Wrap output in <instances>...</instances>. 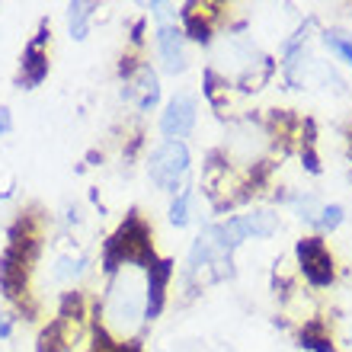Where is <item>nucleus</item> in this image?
I'll return each mask as SVG.
<instances>
[{
  "label": "nucleus",
  "mask_w": 352,
  "mask_h": 352,
  "mask_svg": "<svg viewBox=\"0 0 352 352\" xmlns=\"http://www.w3.org/2000/svg\"><path fill=\"white\" fill-rule=\"evenodd\" d=\"M148 307V295H144V269L138 266H122L116 276H109L106 295L96 301V320L109 330L112 340L119 343H131Z\"/></svg>",
  "instance_id": "obj_1"
},
{
  "label": "nucleus",
  "mask_w": 352,
  "mask_h": 352,
  "mask_svg": "<svg viewBox=\"0 0 352 352\" xmlns=\"http://www.w3.org/2000/svg\"><path fill=\"white\" fill-rule=\"evenodd\" d=\"M189 167H192V157H189L186 141L164 138L148 157V176L160 192H179L183 179L189 176Z\"/></svg>",
  "instance_id": "obj_2"
},
{
  "label": "nucleus",
  "mask_w": 352,
  "mask_h": 352,
  "mask_svg": "<svg viewBox=\"0 0 352 352\" xmlns=\"http://www.w3.org/2000/svg\"><path fill=\"white\" fill-rule=\"evenodd\" d=\"M295 256H298V266H301L305 278L314 288L333 285V278H336L333 256H330V250H327V243L320 237H301L295 243Z\"/></svg>",
  "instance_id": "obj_3"
},
{
  "label": "nucleus",
  "mask_w": 352,
  "mask_h": 352,
  "mask_svg": "<svg viewBox=\"0 0 352 352\" xmlns=\"http://www.w3.org/2000/svg\"><path fill=\"white\" fill-rule=\"evenodd\" d=\"M195 119H199L195 96L192 93H176V96H170L164 112H160V131L173 141H183L195 129Z\"/></svg>",
  "instance_id": "obj_4"
},
{
  "label": "nucleus",
  "mask_w": 352,
  "mask_h": 352,
  "mask_svg": "<svg viewBox=\"0 0 352 352\" xmlns=\"http://www.w3.org/2000/svg\"><path fill=\"white\" fill-rule=\"evenodd\" d=\"M122 100L135 102L138 112L157 109V102H160V77H157V71L151 67V61H141L138 71L122 84Z\"/></svg>",
  "instance_id": "obj_5"
},
{
  "label": "nucleus",
  "mask_w": 352,
  "mask_h": 352,
  "mask_svg": "<svg viewBox=\"0 0 352 352\" xmlns=\"http://www.w3.org/2000/svg\"><path fill=\"white\" fill-rule=\"evenodd\" d=\"M176 263L170 256H157L144 269V295H148V307H144V317L148 320H157L160 311L167 307V285L173 278Z\"/></svg>",
  "instance_id": "obj_6"
},
{
  "label": "nucleus",
  "mask_w": 352,
  "mask_h": 352,
  "mask_svg": "<svg viewBox=\"0 0 352 352\" xmlns=\"http://www.w3.org/2000/svg\"><path fill=\"white\" fill-rule=\"evenodd\" d=\"M157 55H160V65L167 74H186V67H189V58H186V36H183V26H176V23H164L157 26Z\"/></svg>",
  "instance_id": "obj_7"
},
{
  "label": "nucleus",
  "mask_w": 352,
  "mask_h": 352,
  "mask_svg": "<svg viewBox=\"0 0 352 352\" xmlns=\"http://www.w3.org/2000/svg\"><path fill=\"white\" fill-rule=\"evenodd\" d=\"M29 256L19 253L16 247H7L3 256H0V292L16 301L19 295H26V276H29Z\"/></svg>",
  "instance_id": "obj_8"
},
{
  "label": "nucleus",
  "mask_w": 352,
  "mask_h": 352,
  "mask_svg": "<svg viewBox=\"0 0 352 352\" xmlns=\"http://www.w3.org/2000/svg\"><path fill=\"white\" fill-rule=\"evenodd\" d=\"M179 19H183L186 42H195V45H208V42H212V16H208L205 7L186 3V7L179 10Z\"/></svg>",
  "instance_id": "obj_9"
},
{
  "label": "nucleus",
  "mask_w": 352,
  "mask_h": 352,
  "mask_svg": "<svg viewBox=\"0 0 352 352\" xmlns=\"http://www.w3.org/2000/svg\"><path fill=\"white\" fill-rule=\"evenodd\" d=\"M48 67H52V61H48L45 48L26 45V52H23V65H19V87H26V90L38 87L48 77Z\"/></svg>",
  "instance_id": "obj_10"
},
{
  "label": "nucleus",
  "mask_w": 352,
  "mask_h": 352,
  "mask_svg": "<svg viewBox=\"0 0 352 352\" xmlns=\"http://www.w3.org/2000/svg\"><path fill=\"white\" fill-rule=\"evenodd\" d=\"M237 221H241V231L247 241H253V237H272L278 231L276 208H253L247 214H237Z\"/></svg>",
  "instance_id": "obj_11"
},
{
  "label": "nucleus",
  "mask_w": 352,
  "mask_h": 352,
  "mask_svg": "<svg viewBox=\"0 0 352 352\" xmlns=\"http://www.w3.org/2000/svg\"><path fill=\"white\" fill-rule=\"evenodd\" d=\"M96 13V3H67V32L74 42H84L90 32V16Z\"/></svg>",
  "instance_id": "obj_12"
},
{
  "label": "nucleus",
  "mask_w": 352,
  "mask_h": 352,
  "mask_svg": "<svg viewBox=\"0 0 352 352\" xmlns=\"http://www.w3.org/2000/svg\"><path fill=\"white\" fill-rule=\"evenodd\" d=\"M298 346H301V349H311V352H333V343H330L324 324H317V320H311V324L301 327Z\"/></svg>",
  "instance_id": "obj_13"
},
{
  "label": "nucleus",
  "mask_w": 352,
  "mask_h": 352,
  "mask_svg": "<svg viewBox=\"0 0 352 352\" xmlns=\"http://www.w3.org/2000/svg\"><path fill=\"white\" fill-rule=\"evenodd\" d=\"M192 186H183L179 192L173 195V202H170V212H167V218H170V224L173 228H186V224L192 221Z\"/></svg>",
  "instance_id": "obj_14"
},
{
  "label": "nucleus",
  "mask_w": 352,
  "mask_h": 352,
  "mask_svg": "<svg viewBox=\"0 0 352 352\" xmlns=\"http://www.w3.org/2000/svg\"><path fill=\"white\" fill-rule=\"evenodd\" d=\"M87 260L84 256H58L55 269H52V278L55 282H74L77 276H84Z\"/></svg>",
  "instance_id": "obj_15"
},
{
  "label": "nucleus",
  "mask_w": 352,
  "mask_h": 352,
  "mask_svg": "<svg viewBox=\"0 0 352 352\" xmlns=\"http://www.w3.org/2000/svg\"><path fill=\"white\" fill-rule=\"evenodd\" d=\"M343 218H346V212H343V205H336V202H330V205H320V212H317V228L320 231H336L340 224H343Z\"/></svg>",
  "instance_id": "obj_16"
},
{
  "label": "nucleus",
  "mask_w": 352,
  "mask_h": 352,
  "mask_svg": "<svg viewBox=\"0 0 352 352\" xmlns=\"http://www.w3.org/2000/svg\"><path fill=\"white\" fill-rule=\"evenodd\" d=\"M324 45L333 52V55H340L343 61H349L352 65V36H346V32H324Z\"/></svg>",
  "instance_id": "obj_17"
},
{
  "label": "nucleus",
  "mask_w": 352,
  "mask_h": 352,
  "mask_svg": "<svg viewBox=\"0 0 352 352\" xmlns=\"http://www.w3.org/2000/svg\"><path fill=\"white\" fill-rule=\"evenodd\" d=\"M301 160H305V167L311 170V173H320V160H317V154H314V148H301Z\"/></svg>",
  "instance_id": "obj_18"
},
{
  "label": "nucleus",
  "mask_w": 352,
  "mask_h": 352,
  "mask_svg": "<svg viewBox=\"0 0 352 352\" xmlns=\"http://www.w3.org/2000/svg\"><path fill=\"white\" fill-rule=\"evenodd\" d=\"M144 29H148V19H135V23H131V45H141V42H144Z\"/></svg>",
  "instance_id": "obj_19"
},
{
  "label": "nucleus",
  "mask_w": 352,
  "mask_h": 352,
  "mask_svg": "<svg viewBox=\"0 0 352 352\" xmlns=\"http://www.w3.org/2000/svg\"><path fill=\"white\" fill-rule=\"evenodd\" d=\"M10 131H13V116L7 106H0V135H10Z\"/></svg>",
  "instance_id": "obj_20"
},
{
  "label": "nucleus",
  "mask_w": 352,
  "mask_h": 352,
  "mask_svg": "<svg viewBox=\"0 0 352 352\" xmlns=\"http://www.w3.org/2000/svg\"><path fill=\"white\" fill-rule=\"evenodd\" d=\"M7 336H10V320L0 314V340H7Z\"/></svg>",
  "instance_id": "obj_21"
},
{
  "label": "nucleus",
  "mask_w": 352,
  "mask_h": 352,
  "mask_svg": "<svg viewBox=\"0 0 352 352\" xmlns=\"http://www.w3.org/2000/svg\"><path fill=\"white\" fill-rule=\"evenodd\" d=\"M349 346H352V333H349Z\"/></svg>",
  "instance_id": "obj_22"
}]
</instances>
